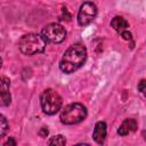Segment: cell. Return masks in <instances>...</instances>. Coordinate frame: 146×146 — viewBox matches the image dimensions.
I'll use <instances>...</instances> for the list:
<instances>
[{"instance_id": "6da1fadb", "label": "cell", "mask_w": 146, "mask_h": 146, "mask_svg": "<svg viewBox=\"0 0 146 146\" xmlns=\"http://www.w3.org/2000/svg\"><path fill=\"white\" fill-rule=\"evenodd\" d=\"M87 59V49L86 47L76 42L72 44L63 55L60 62H59V68L64 73H73L76 70H79Z\"/></svg>"}, {"instance_id": "4fadbf2b", "label": "cell", "mask_w": 146, "mask_h": 146, "mask_svg": "<svg viewBox=\"0 0 146 146\" xmlns=\"http://www.w3.org/2000/svg\"><path fill=\"white\" fill-rule=\"evenodd\" d=\"M9 86H10L9 79L6 76H2L1 78V90H9Z\"/></svg>"}, {"instance_id": "9a60e30c", "label": "cell", "mask_w": 146, "mask_h": 146, "mask_svg": "<svg viewBox=\"0 0 146 146\" xmlns=\"http://www.w3.org/2000/svg\"><path fill=\"white\" fill-rule=\"evenodd\" d=\"M121 36H122L124 40H131V36H132V35H131V33L127 30V31H124V32L121 33Z\"/></svg>"}, {"instance_id": "2e32d148", "label": "cell", "mask_w": 146, "mask_h": 146, "mask_svg": "<svg viewBox=\"0 0 146 146\" xmlns=\"http://www.w3.org/2000/svg\"><path fill=\"white\" fill-rule=\"evenodd\" d=\"M39 135H40V137H47L48 136V129L46 127H42L41 130L39 131Z\"/></svg>"}, {"instance_id": "5bb4252c", "label": "cell", "mask_w": 146, "mask_h": 146, "mask_svg": "<svg viewBox=\"0 0 146 146\" xmlns=\"http://www.w3.org/2000/svg\"><path fill=\"white\" fill-rule=\"evenodd\" d=\"M138 90L146 97V80H141L138 83Z\"/></svg>"}, {"instance_id": "9c48e42d", "label": "cell", "mask_w": 146, "mask_h": 146, "mask_svg": "<svg viewBox=\"0 0 146 146\" xmlns=\"http://www.w3.org/2000/svg\"><path fill=\"white\" fill-rule=\"evenodd\" d=\"M111 26H112L117 33L121 34L122 32H124V31L128 30L129 24H128V22H127L123 17H121V16H115V17H113V19L111 21Z\"/></svg>"}, {"instance_id": "277c9868", "label": "cell", "mask_w": 146, "mask_h": 146, "mask_svg": "<svg viewBox=\"0 0 146 146\" xmlns=\"http://www.w3.org/2000/svg\"><path fill=\"white\" fill-rule=\"evenodd\" d=\"M40 102H41L42 111L48 115H52L57 113L60 110L63 103L62 97L54 89H46L41 95Z\"/></svg>"}, {"instance_id": "30bf717a", "label": "cell", "mask_w": 146, "mask_h": 146, "mask_svg": "<svg viewBox=\"0 0 146 146\" xmlns=\"http://www.w3.org/2000/svg\"><path fill=\"white\" fill-rule=\"evenodd\" d=\"M49 145H57V146H64L66 144V139L64 136L62 135H57V136H54L49 141H48Z\"/></svg>"}, {"instance_id": "ba28073f", "label": "cell", "mask_w": 146, "mask_h": 146, "mask_svg": "<svg viewBox=\"0 0 146 146\" xmlns=\"http://www.w3.org/2000/svg\"><path fill=\"white\" fill-rule=\"evenodd\" d=\"M137 129V121L135 119H125L122 124L120 125L117 132L120 136H127L133 131H136Z\"/></svg>"}, {"instance_id": "8992f818", "label": "cell", "mask_w": 146, "mask_h": 146, "mask_svg": "<svg viewBox=\"0 0 146 146\" xmlns=\"http://www.w3.org/2000/svg\"><path fill=\"white\" fill-rule=\"evenodd\" d=\"M97 15V7L91 1H86L80 6L78 13V23L81 26H86L90 24Z\"/></svg>"}, {"instance_id": "52a82bcc", "label": "cell", "mask_w": 146, "mask_h": 146, "mask_svg": "<svg viewBox=\"0 0 146 146\" xmlns=\"http://www.w3.org/2000/svg\"><path fill=\"white\" fill-rule=\"evenodd\" d=\"M106 123L103 122V121H99L96 123L95 125V129H94V133H92V138L94 140L99 144V145H103L105 139H106V133H107V129H106Z\"/></svg>"}, {"instance_id": "7c38bea8", "label": "cell", "mask_w": 146, "mask_h": 146, "mask_svg": "<svg viewBox=\"0 0 146 146\" xmlns=\"http://www.w3.org/2000/svg\"><path fill=\"white\" fill-rule=\"evenodd\" d=\"M7 130H8L7 120H6V117H5L3 115H1V116H0V135H1V137H3V136L6 135Z\"/></svg>"}, {"instance_id": "7a4b0ae2", "label": "cell", "mask_w": 146, "mask_h": 146, "mask_svg": "<svg viewBox=\"0 0 146 146\" xmlns=\"http://www.w3.org/2000/svg\"><path fill=\"white\" fill-rule=\"evenodd\" d=\"M46 44L47 41L42 36V34L36 33H27L23 35L18 42L19 50L25 55H35L43 52V50L46 49Z\"/></svg>"}, {"instance_id": "5b68a950", "label": "cell", "mask_w": 146, "mask_h": 146, "mask_svg": "<svg viewBox=\"0 0 146 146\" xmlns=\"http://www.w3.org/2000/svg\"><path fill=\"white\" fill-rule=\"evenodd\" d=\"M41 34L48 42L60 43L66 36V30L58 23H50L43 27Z\"/></svg>"}, {"instance_id": "3957f363", "label": "cell", "mask_w": 146, "mask_h": 146, "mask_svg": "<svg viewBox=\"0 0 146 146\" xmlns=\"http://www.w3.org/2000/svg\"><path fill=\"white\" fill-rule=\"evenodd\" d=\"M87 107L80 103L66 105L60 112V121L64 124H76L87 116Z\"/></svg>"}, {"instance_id": "ac0fdd59", "label": "cell", "mask_w": 146, "mask_h": 146, "mask_svg": "<svg viewBox=\"0 0 146 146\" xmlns=\"http://www.w3.org/2000/svg\"><path fill=\"white\" fill-rule=\"evenodd\" d=\"M143 136H144V138L146 139V131H143Z\"/></svg>"}, {"instance_id": "8fae6325", "label": "cell", "mask_w": 146, "mask_h": 146, "mask_svg": "<svg viewBox=\"0 0 146 146\" xmlns=\"http://www.w3.org/2000/svg\"><path fill=\"white\" fill-rule=\"evenodd\" d=\"M11 102V97L9 94V90H1V105L7 106Z\"/></svg>"}, {"instance_id": "e0dca14e", "label": "cell", "mask_w": 146, "mask_h": 146, "mask_svg": "<svg viewBox=\"0 0 146 146\" xmlns=\"http://www.w3.org/2000/svg\"><path fill=\"white\" fill-rule=\"evenodd\" d=\"M5 145H6V146H7V145H16V141H15L13 138H10V139L5 144Z\"/></svg>"}]
</instances>
